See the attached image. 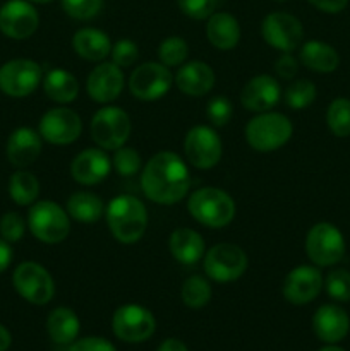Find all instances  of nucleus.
Masks as SVG:
<instances>
[{
	"mask_svg": "<svg viewBox=\"0 0 350 351\" xmlns=\"http://www.w3.org/2000/svg\"><path fill=\"white\" fill-rule=\"evenodd\" d=\"M112 170V160L102 147H88L75 154L71 163V175L78 184L96 185L105 180Z\"/></svg>",
	"mask_w": 350,
	"mask_h": 351,
	"instance_id": "aec40b11",
	"label": "nucleus"
},
{
	"mask_svg": "<svg viewBox=\"0 0 350 351\" xmlns=\"http://www.w3.org/2000/svg\"><path fill=\"white\" fill-rule=\"evenodd\" d=\"M43 139L40 132L30 127H19L7 141V160L16 168H26L40 158Z\"/></svg>",
	"mask_w": 350,
	"mask_h": 351,
	"instance_id": "4be33fe9",
	"label": "nucleus"
},
{
	"mask_svg": "<svg viewBox=\"0 0 350 351\" xmlns=\"http://www.w3.org/2000/svg\"><path fill=\"white\" fill-rule=\"evenodd\" d=\"M281 99L280 82L268 74L250 77L240 91V103L246 110L256 113L270 112Z\"/></svg>",
	"mask_w": 350,
	"mask_h": 351,
	"instance_id": "6ab92c4d",
	"label": "nucleus"
},
{
	"mask_svg": "<svg viewBox=\"0 0 350 351\" xmlns=\"http://www.w3.org/2000/svg\"><path fill=\"white\" fill-rule=\"evenodd\" d=\"M311 5H314L316 9L323 10V12L328 14H336L342 12L343 9L347 7L349 0H307Z\"/></svg>",
	"mask_w": 350,
	"mask_h": 351,
	"instance_id": "a18cd8bd",
	"label": "nucleus"
},
{
	"mask_svg": "<svg viewBox=\"0 0 350 351\" xmlns=\"http://www.w3.org/2000/svg\"><path fill=\"white\" fill-rule=\"evenodd\" d=\"M325 287V278L318 266H297L285 276L281 293L294 305H305L318 298Z\"/></svg>",
	"mask_w": 350,
	"mask_h": 351,
	"instance_id": "f3484780",
	"label": "nucleus"
},
{
	"mask_svg": "<svg viewBox=\"0 0 350 351\" xmlns=\"http://www.w3.org/2000/svg\"><path fill=\"white\" fill-rule=\"evenodd\" d=\"M202 266L213 281L230 283L244 276L247 271V254L235 243H216L205 254Z\"/></svg>",
	"mask_w": 350,
	"mask_h": 351,
	"instance_id": "6e6552de",
	"label": "nucleus"
},
{
	"mask_svg": "<svg viewBox=\"0 0 350 351\" xmlns=\"http://www.w3.org/2000/svg\"><path fill=\"white\" fill-rule=\"evenodd\" d=\"M275 2H287V0H275Z\"/></svg>",
	"mask_w": 350,
	"mask_h": 351,
	"instance_id": "603ef678",
	"label": "nucleus"
},
{
	"mask_svg": "<svg viewBox=\"0 0 350 351\" xmlns=\"http://www.w3.org/2000/svg\"><path fill=\"white\" fill-rule=\"evenodd\" d=\"M189 57V45L180 36H168L158 47V58L163 65L170 67H180L185 64Z\"/></svg>",
	"mask_w": 350,
	"mask_h": 351,
	"instance_id": "72a5a7b5",
	"label": "nucleus"
},
{
	"mask_svg": "<svg viewBox=\"0 0 350 351\" xmlns=\"http://www.w3.org/2000/svg\"><path fill=\"white\" fill-rule=\"evenodd\" d=\"M233 113V106L225 96H215L209 99L208 106H206V117L215 127H225L230 122Z\"/></svg>",
	"mask_w": 350,
	"mask_h": 351,
	"instance_id": "ea45409f",
	"label": "nucleus"
},
{
	"mask_svg": "<svg viewBox=\"0 0 350 351\" xmlns=\"http://www.w3.org/2000/svg\"><path fill=\"white\" fill-rule=\"evenodd\" d=\"M12 247H10L9 242H5L3 239H0V274L3 273V271H7V267L10 266V263H12Z\"/></svg>",
	"mask_w": 350,
	"mask_h": 351,
	"instance_id": "49530a36",
	"label": "nucleus"
},
{
	"mask_svg": "<svg viewBox=\"0 0 350 351\" xmlns=\"http://www.w3.org/2000/svg\"><path fill=\"white\" fill-rule=\"evenodd\" d=\"M319 351H345L343 348H340V346H335V345H329V346H325V348H321Z\"/></svg>",
	"mask_w": 350,
	"mask_h": 351,
	"instance_id": "8fccbe9b",
	"label": "nucleus"
},
{
	"mask_svg": "<svg viewBox=\"0 0 350 351\" xmlns=\"http://www.w3.org/2000/svg\"><path fill=\"white\" fill-rule=\"evenodd\" d=\"M206 36L218 50H232L240 40L239 21L229 12H215L208 17Z\"/></svg>",
	"mask_w": 350,
	"mask_h": 351,
	"instance_id": "a878e982",
	"label": "nucleus"
},
{
	"mask_svg": "<svg viewBox=\"0 0 350 351\" xmlns=\"http://www.w3.org/2000/svg\"><path fill=\"white\" fill-rule=\"evenodd\" d=\"M81 322L75 312L69 307H57L47 319L48 336L57 345H72L78 339Z\"/></svg>",
	"mask_w": 350,
	"mask_h": 351,
	"instance_id": "cd10ccee",
	"label": "nucleus"
},
{
	"mask_svg": "<svg viewBox=\"0 0 350 351\" xmlns=\"http://www.w3.org/2000/svg\"><path fill=\"white\" fill-rule=\"evenodd\" d=\"M275 71H277V74L280 75L281 79L292 81V79H295V75H297L299 64L290 51H281V55L278 57L277 64H275Z\"/></svg>",
	"mask_w": 350,
	"mask_h": 351,
	"instance_id": "c03bdc74",
	"label": "nucleus"
},
{
	"mask_svg": "<svg viewBox=\"0 0 350 351\" xmlns=\"http://www.w3.org/2000/svg\"><path fill=\"white\" fill-rule=\"evenodd\" d=\"M185 160L198 170H209L222 160V139L215 129L208 125H196L185 134Z\"/></svg>",
	"mask_w": 350,
	"mask_h": 351,
	"instance_id": "f8f14e48",
	"label": "nucleus"
},
{
	"mask_svg": "<svg viewBox=\"0 0 350 351\" xmlns=\"http://www.w3.org/2000/svg\"><path fill=\"white\" fill-rule=\"evenodd\" d=\"M350 329L349 314L335 304H326L316 311L312 317V331L328 345L342 341Z\"/></svg>",
	"mask_w": 350,
	"mask_h": 351,
	"instance_id": "412c9836",
	"label": "nucleus"
},
{
	"mask_svg": "<svg viewBox=\"0 0 350 351\" xmlns=\"http://www.w3.org/2000/svg\"><path fill=\"white\" fill-rule=\"evenodd\" d=\"M9 194L16 204L31 206L40 195V182L30 171L17 170L9 180Z\"/></svg>",
	"mask_w": 350,
	"mask_h": 351,
	"instance_id": "7c9ffc66",
	"label": "nucleus"
},
{
	"mask_svg": "<svg viewBox=\"0 0 350 351\" xmlns=\"http://www.w3.org/2000/svg\"><path fill=\"white\" fill-rule=\"evenodd\" d=\"M130 130V117L119 106H103L91 119V139L105 151H115L126 146Z\"/></svg>",
	"mask_w": 350,
	"mask_h": 351,
	"instance_id": "423d86ee",
	"label": "nucleus"
},
{
	"mask_svg": "<svg viewBox=\"0 0 350 351\" xmlns=\"http://www.w3.org/2000/svg\"><path fill=\"white\" fill-rule=\"evenodd\" d=\"M105 218L113 239L126 245L139 242L146 233V206L134 195L120 194L113 197L105 208Z\"/></svg>",
	"mask_w": 350,
	"mask_h": 351,
	"instance_id": "f03ea898",
	"label": "nucleus"
},
{
	"mask_svg": "<svg viewBox=\"0 0 350 351\" xmlns=\"http://www.w3.org/2000/svg\"><path fill=\"white\" fill-rule=\"evenodd\" d=\"M158 351H189V350H187V346L180 341V339L168 338L161 343Z\"/></svg>",
	"mask_w": 350,
	"mask_h": 351,
	"instance_id": "de8ad7c7",
	"label": "nucleus"
},
{
	"mask_svg": "<svg viewBox=\"0 0 350 351\" xmlns=\"http://www.w3.org/2000/svg\"><path fill=\"white\" fill-rule=\"evenodd\" d=\"M211 285L202 276H189L184 281L180 297L189 308H202L211 300Z\"/></svg>",
	"mask_w": 350,
	"mask_h": 351,
	"instance_id": "2f4dec72",
	"label": "nucleus"
},
{
	"mask_svg": "<svg viewBox=\"0 0 350 351\" xmlns=\"http://www.w3.org/2000/svg\"><path fill=\"white\" fill-rule=\"evenodd\" d=\"M124 89L122 69L113 62H100L88 75L86 91L96 103H112L120 96Z\"/></svg>",
	"mask_w": 350,
	"mask_h": 351,
	"instance_id": "a211bd4d",
	"label": "nucleus"
},
{
	"mask_svg": "<svg viewBox=\"0 0 350 351\" xmlns=\"http://www.w3.org/2000/svg\"><path fill=\"white\" fill-rule=\"evenodd\" d=\"M26 232V221L19 213H5L0 218V239H3L9 243L19 242Z\"/></svg>",
	"mask_w": 350,
	"mask_h": 351,
	"instance_id": "58836bf2",
	"label": "nucleus"
},
{
	"mask_svg": "<svg viewBox=\"0 0 350 351\" xmlns=\"http://www.w3.org/2000/svg\"><path fill=\"white\" fill-rule=\"evenodd\" d=\"M40 26V16L27 0H9L0 7V31L12 40L33 36Z\"/></svg>",
	"mask_w": 350,
	"mask_h": 351,
	"instance_id": "dca6fc26",
	"label": "nucleus"
},
{
	"mask_svg": "<svg viewBox=\"0 0 350 351\" xmlns=\"http://www.w3.org/2000/svg\"><path fill=\"white\" fill-rule=\"evenodd\" d=\"M12 285L17 293L33 305H47L55 295L51 274L38 263L19 264L12 274Z\"/></svg>",
	"mask_w": 350,
	"mask_h": 351,
	"instance_id": "9d476101",
	"label": "nucleus"
},
{
	"mask_svg": "<svg viewBox=\"0 0 350 351\" xmlns=\"http://www.w3.org/2000/svg\"><path fill=\"white\" fill-rule=\"evenodd\" d=\"M10 343H12V336H10L9 329L3 328V326L0 324V351L9 350Z\"/></svg>",
	"mask_w": 350,
	"mask_h": 351,
	"instance_id": "09e8293b",
	"label": "nucleus"
},
{
	"mask_svg": "<svg viewBox=\"0 0 350 351\" xmlns=\"http://www.w3.org/2000/svg\"><path fill=\"white\" fill-rule=\"evenodd\" d=\"M326 123L333 136L349 137L350 136V99L336 98L329 103L326 112Z\"/></svg>",
	"mask_w": 350,
	"mask_h": 351,
	"instance_id": "473e14b6",
	"label": "nucleus"
},
{
	"mask_svg": "<svg viewBox=\"0 0 350 351\" xmlns=\"http://www.w3.org/2000/svg\"><path fill=\"white\" fill-rule=\"evenodd\" d=\"M168 249H170L174 259L184 266L198 264L206 254L205 239L191 228H177L175 232H172L170 239H168Z\"/></svg>",
	"mask_w": 350,
	"mask_h": 351,
	"instance_id": "b1692460",
	"label": "nucleus"
},
{
	"mask_svg": "<svg viewBox=\"0 0 350 351\" xmlns=\"http://www.w3.org/2000/svg\"><path fill=\"white\" fill-rule=\"evenodd\" d=\"M326 293L336 302H350V273L347 269L329 271L325 280Z\"/></svg>",
	"mask_w": 350,
	"mask_h": 351,
	"instance_id": "e433bc0d",
	"label": "nucleus"
},
{
	"mask_svg": "<svg viewBox=\"0 0 350 351\" xmlns=\"http://www.w3.org/2000/svg\"><path fill=\"white\" fill-rule=\"evenodd\" d=\"M187 209L192 218L208 228H223L235 218V202L225 191L202 187L192 192Z\"/></svg>",
	"mask_w": 350,
	"mask_h": 351,
	"instance_id": "20e7f679",
	"label": "nucleus"
},
{
	"mask_svg": "<svg viewBox=\"0 0 350 351\" xmlns=\"http://www.w3.org/2000/svg\"><path fill=\"white\" fill-rule=\"evenodd\" d=\"M112 329L120 341L143 343L153 336L156 321L148 308L136 304H127L117 308L113 314Z\"/></svg>",
	"mask_w": 350,
	"mask_h": 351,
	"instance_id": "ddd939ff",
	"label": "nucleus"
},
{
	"mask_svg": "<svg viewBox=\"0 0 350 351\" xmlns=\"http://www.w3.org/2000/svg\"><path fill=\"white\" fill-rule=\"evenodd\" d=\"M43 89L48 98L60 105L72 103L79 95V82L65 69H51L43 77Z\"/></svg>",
	"mask_w": 350,
	"mask_h": 351,
	"instance_id": "c85d7f7f",
	"label": "nucleus"
},
{
	"mask_svg": "<svg viewBox=\"0 0 350 351\" xmlns=\"http://www.w3.org/2000/svg\"><path fill=\"white\" fill-rule=\"evenodd\" d=\"M299 58H301L302 65H305L309 71L319 72V74H328V72L336 71L340 65L338 51L331 45L318 40L305 41L301 48Z\"/></svg>",
	"mask_w": 350,
	"mask_h": 351,
	"instance_id": "bb28decb",
	"label": "nucleus"
},
{
	"mask_svg": "<svg viewBox=\"0 0 350 351\" xmlns=\"http://www.w3.org/2000/svg\"><path fill=\"white\" fill-rule=\"evenodd\" d=\"M175 77L161 62H146L134 69L129 77V91L141 101H154L167 95Z\"/></svg>",
	"mask_w": 350,
	"mask_h": 351,
	"instance_id": "1a4fd4ad",
	"label": "nucleus"
},
{
	"mask_svg": "<svg viewBox=\"0 0 350 351\" xmlns=\"http://www.w3.org/2000/svg\"><path fill=\"white\" fill-rule=\"evenodd\" d=\"M62 9L69 17L78 21H89L103 9V0H60Z\"/></svg>",
	"mask_w": 350,
	"mask_h": 351,
	"instance_id": "4c0bfd02",
	"label": "nucleus"
},
{
	"mask_svg": "<svg viewBox=\"0 0 350 351\" xmlns=\"http://www.w3.org/2000/svg\"><path fill=\"white\" fill-rule=\"evenodd\" d=\"M175 86L184 95L199 98V96L208 95L213 89V86H215V72L206 62H185L178 67L177 74H175Z\"/></svg>",
	"mask_w": 350,
	"mask_h": 351,
	"instance_id": "5701e85b",
	"label": "nucleus"
},
{
	"mask_svg": "<svg viewBox=\"0 0 350 351\" xmlns=\"http://www.w3.org/2000/svg\"><path fill=\"white\" fill-rule=\"evenodd\" d=\"M294 125L290 119L278 112H263L247 122L246 141L254 151L271 153L280 149L290 141Z\"/></svg>",
	"mask_w": 350,
	"mask_h": 351,
	"instance_id": "7ed1b4c3",
	"label": "nucleus"
},
{
	"mask_svg": "<svg viewBox=\"0 0 350 351\" xmlns=\"http://www.w3.org/2000/svg\"><path fill=\"white\" fill-rule=\"evenodd\" d=\"M261 34L270 47L280 51H292L301 45L304 27L295 16L288 12L268 14L261 24Z\"/></svg>",
	"mask_w": 350,
	"mask_h": 351,
	"instance_id": "2eb2a0df",
	"label": "nucleus"
},
{
	"mask_svg": "<svg viewBox=\"0 0 350 351\" xmlns=\"http://www.w3.org/2000/svg\"><path fill=\"white\" fill-rule=\"evenodd\" d=\"M316 99V86L309 79H294L285 89V101L292 110H304Z\"/></svg>",
	"mask_w": 350,
	"mask_h": 351,
	"instance_id": "f704fd0d",
	"label": "nucleus"
},
{
	"mask_svg": "<svg viewBox=\"0 0 350 351\" xmlns=\"http://www.w3.org/2000/svg\"><path fill=\"white\" fill-rule=\"evenodd\" d=\"M141 187L150 201L161 206L180 202L191 187V173L178 154L172 151L156 153L144 167Z\"/></svg>",
	"mask_w": 350,
	"mask_h": 351,
	"instance_id": "f257e3e1",
	"label": "nucleus"
},
{
	"mask_svg": "<svg viewBox=\"0 0 350 351\" xmlns=\"http://www.w3.org/2000/svg\"><path fill=\"white\" fill-rule=\"evenodd\" d=\"M72 48L88 62H103L112 51V41L106 33L96 27H82L72 36Z\"/></svg>",
	"mask_w": 350,
	"mask_h": 351,
	"instance_id": "393cba45",
	"label": "nucleus"
},
{
	"mask_svg": "<svg viewBox=\"0 0 350 351\" xmlns=\"http://www.w3.org/2000/svg\"><path fill=\"white\" fill-rule=\"evenodd\" d=\"M43 81V71L30 58H14L0 67V91L12 98L33 95Z\"/></svg>",
	"mask_w": 350,
	"mask_h": 351,
	"instance_id": "9b49d317",
	"label": "nucleus"
},
{
	"mask_svg": "<svg viewBox=\"0 0 350 351\" xmlns=\"http://www.w3.org/2000/svg\"><path fill=\"white\" fill-rule=\"evenodd\" d=\"M38 132H40L41 139L50 144H55V146L72 144L81 137V117L74 110L65 108V106L51 108L41 117Z\"/></svg>",
	"mask_w": 350,
	"mask_h": 351,
	"instance_id": "4468645a",
	"label": "nucleus"
},
{
	"mask_svg": "<svg viewBox=\"0 0 350 351\" xmlns=\"http://www.w3.org/2000/svg\"><path fill=\"white\" fill-rule=\"evenodd\" d=\"M67 215L79 223H96L105 216V202L93 192H74L67 199Z\"/></svg>",
	"mask_w": 350,
	"mask_h": 351,
	"instance_id": "c756f323",
	"label": "nucleus"
},
{
	"mask_svg": "<svg viewBox=\"0 0 350 351\" xmlns=\"http://www.w3.org/2000/svg\"><path fill=\"white\" fill-rule=\"evenodd\" d=\"M305 254L314 266H335L345 256V239L331 223H318L305 237Z\"/></svg>",
	"mask_w": 350,
	"mask_h": 351,
	"instance_id": "0eeeda50",
	"label": "nucleus"
},
{
	"mask_svg": "<svg viewBox=\"0 0 350 351\" xmlns=\"http://www.w3.org/2000/svg\"><path fill=\"white\" fill-rule=\"evenodd\" d=\"M141 154L137 153L134 147L122 146L119 149H115V154L112 158V167L115 168L117 173H120L122 177H130V175H136L141 170Z\"/></svg>",
	"mask_w": 350,
	"mask_h": 351,
	"instance_id": "c9c22d12",
	"label": "nucleus"
},
{
	"mask_svg": "<svg viewBox=\"0 0 350 351\" xmlns=\"http://www.w3.org/2000/svg\"><path fill=\"white\" fill-rule=\"evenodd\" d=\"M27 2H31V3H48V2H51V0H27Z\"/></svg>",
	"mask_w": 350,
	"mask_h": 351,
	"instance_id": "3c124183",
	"label": "nucleus"
},
{
	"mask_svg": "<svg viewBox=\"0 0 350 351\" xmlns=\"http://www.w3.org/2000/svg\"><path fill=\"white\" fill-rule=\"evenodd\" d=\"M27 228L43 243L64 242L71 232V216L54 201H38L27 213Z\"/></svg>",
	"mask_w": 350,
	"mask_h": 351,
	"instance_id": "39448f33",
	"label": "nucleus"
},
{
	"mask_svg": "<svg viewBox=\"0 0 350 351\" xmlns=\"http://www.w3.org/2000/svg\"><path fill=\"white\" fill-rule=\"evenodd\" d=\"M110 55H112L113 64L119 65L120 69H126L130 67L137 60V57H139V48H137V45L132 40L124 38V40H119L117 43L112 45Z\"/></svg>",
	"mask_w": 350,
	"mask_h": 351,
	"instance_id": "a19ab883",
	"label": "nucleus"
},
{
	"mask_svg": "<svg viewBox=\"0 0 350 351\" xmlns=\"http://www.w3.org/2000/svg\"><path fill=\"white\" fill-rule=\"evenodd\" d=\"M69 351H117L115 346L105 338H96V336H89V338L75 339L71 345Z\"/></svg>",
	"mask_w": 350,
	"mask_h": 351,
	"instance_id": "37998d69",
	"label": "nucleus"
},
{
	"mask_svg": "<svg viewBox=\"0 0 350 351\" xmlns=\"http://www.w3.org/2000/svg\"><path fill=\"white\" fill-rule=\"evenodd\" d=\"M177 5L184 16L196 21H202L215 14L218 0H177Z\"/></svg>",
	"mask_w": 350,
	"mask_h": 351,
	"instance_id": "79ce46f5",
	"label": "nucleus"
}]
</instances>
